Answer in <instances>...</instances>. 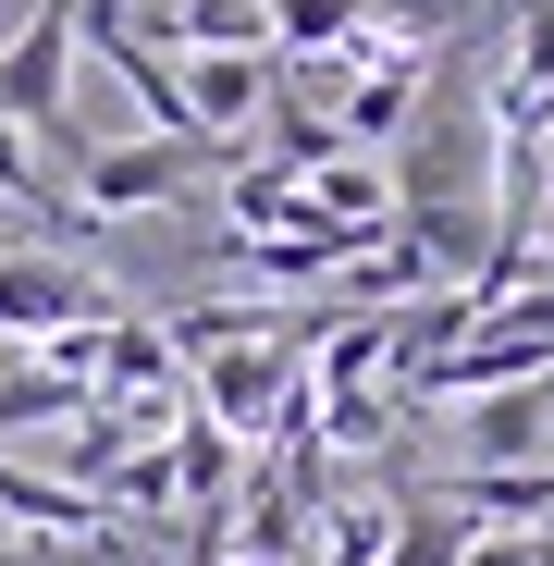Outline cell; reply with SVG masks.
I'll return each instance as SVG.
<instances>
[{"label": "cell", "mask_w": 554, "mask_h": 566, "mask_svg": "<svg viewBox=\"0 0 554 566\" xmlns=\"http://www.w3.org/2000/svg\"><path fill=\"white\" fill-rule=\"evenodd\" d=\"M0 566H136V542H124V530H100V542H38V530H0Z\"/></svg>", "instance_id": "cell-10"}, {"label": "cell", "mask_w": 554, "mask_h": 566, "mask_svg": "<svg viewBox=\"0 0 554 566\" xmlns=\"http://www.w3.org/2000/svg\"><path fill=\"white\" fill-rule=\"evenodd\" d=\"M395 505H321V566H383Z\"/></svg>", "instance_id": "cell-9"}, {"label": "cell", "mask_w": 554, "mask_h": 566, "mask_svg": "<svg viewBox=\"0 0 554 566\" xmlns=\"http://www.w3.org/2000/svg\"><path fill=\"white\" fill-rule=\"evenodd\" d=\"M542 443H554L542 382H530V395H481V407H469V468H542Z\"/></svg>", "instance_id": "cell-7"}, {"label": "cell", "mask_w": 554, "mask_h": 566, "mask_svg": "<svg viewBox=\"0 0 554 566\" xmlns=\"http://www.w3.org/2000/svg\"><path fill=\"white\" fill-rule=\"evenodd\" d=\"M173 86H185V124H198V136L247 148V124L271 112V86H284V74H271V50H198Z\"/></svg>", "instance_id": "cell-4"}, {"label": "cell", "mask_w": 554, "mask_h": 566, "mask_svg": "<svg viewBox=\"0 0 554 566\" xmlns=\"http://www.w3.org/2000/svg\"><path fill=\"white\" fill-rule=\"evenodd\" d=\"M62 74H74V0H38L25 38L0 50V124L13 136H74L62 124Z\"/></svg>", "instance_id": "cell-2"}, {"label": "cell", "mask_w": 554, "mask_h": 566, "mask_svg": "<svg viewBox=\"0 0 554 566\" xmlns=\"http://www.w3.org/2000/svg\"><path fill=\"white\" fill-rule=\"evenodd\" d=\"M369 38V0H271V62H357Z\"/></svg>", "instance_id": "cell-6"}, {"label": "cell", "mask_w": 554, "mask_h": 566, "mask_svg": "<svg viewBox=\"0 0 554 566\" xmlns=\"http://www.w3.org/2000/svg\"><path fill=\"white\" fill-rule=\"evenodd\" d=\"M456 554H469V517H456L443 493L395 505V530H383V566H456Z\"/></svg>", "instance_id": "cell-8"}, {"label": "cell", "mask_w": 554, "mask_h": 566, "mask_svg": "<svg viewBox=\"0 0 554 566\" xmlns=\"http://www.w3.org/2000/svg\"><path fill=\"white\" fill-rule=\"evenodd\" d=\"M542 419H554V382H542Z\"/></svg>", "instance_id": "cell-12"}, {"label": "cell", "mask_w": 554, "mask_h": 566, "mask_svg": "<svg viewBox=\"0 0 554 566\" xmlns=\"http://www.w3.org/2000/svg\"><path fill=\"white\" fill-rule=\"evenodd\" d=\"M0 210H38V222H62V198H50V172H38V148L0 124Z\"/></svg>", "instance_id": "cell-11"}, {"label": "cell", "mask_w": 554, "mask_h": 566, "mask_svg": "<svg viewBox=\"0 0 554 566\" xmlns=\"http://www.w3.org/2000/svg\"><path fill=\"white\" fill-rule=\"evenodd\" d=\"M148 50H271V0H148V13H124Z\"/></svg>", "instance_id": "cell-5"}, {"label": "cell", "mask_w": 554, "mask_h": 566, "mask_svg": "<svg viewBox=\"0 0 554 566\" xmlns=\"http://www.w3.org/2000/svg\"><path fill=\"white\" fill-rule=\"evenodd\" d=\"M74 321H112V296H100L74 259L0 247V345H50V333H74Z\"/></svg>", "instance_id": "cell-3"}, {"label": "cell", "mask_w": 554, "mask_h": 566, "mask_svg": "<svg viewBox=\"0 0 554 566\" xmlns=\"http://www.w3.org/2000/svg\"><path fill=\"white\" fill-rule=\"evenodd\" d=\"M247 148H222V136H136V148H74V198H86V222H124V210H160V198H185L198 172H234Z\"/></svg>", "instance_id": "cell-1"}]
</instances>
